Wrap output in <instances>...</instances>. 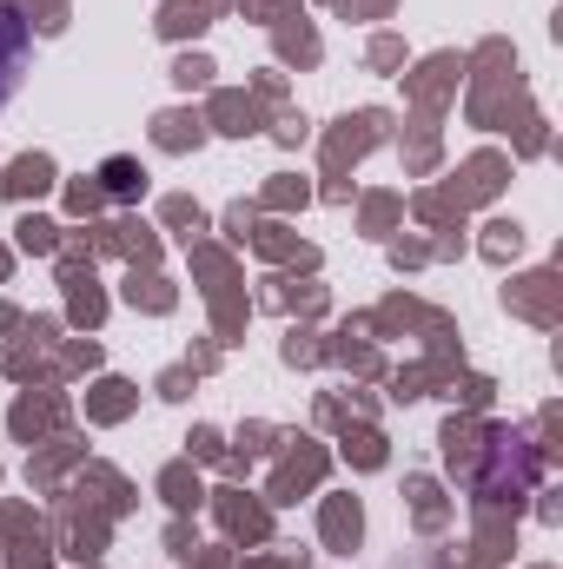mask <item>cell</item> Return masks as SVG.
<instances>
[{"label":"cell","mask_w":563,"mask_h":569,"mask_svg":"<svg viewBox=\"0 0 563 569\" xmlns=\"http://www.w3.org/2000/svg\"><path fill=\"white\" fill-rule=\"evenodd\" d=\"M100 179H107V192H113V199H140V186H146V172L134 166V159H107V166H100Z\"/></svg>","instance_id":"obj_2"},{"label":"cell","mask_w":563,"mask_h":569,"mask_svg":"<svg viewBox=\"0 0 563 569\" xmlns=\"http://www.w3.org/2000/svg\"><path fill=\"white\" fill-rule=\"evenodd\" d=\"M27 67H33V27H27V13L13 0H0V107L20 93Z\"/></svg>","instance_id":"obj_1"}]
</instances>
